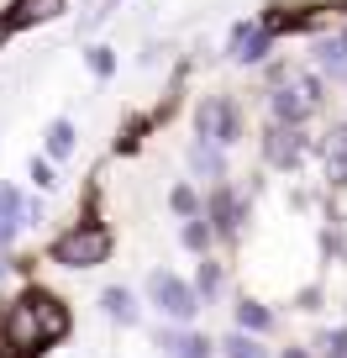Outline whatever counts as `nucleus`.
Masks as SVG:
<instances>
[{
    "label": "nucleus",
    "instance_id": "nucleus-16",
    "mask_svg": "<svg viewBox=\"0 0 347 358\" xmlns=\"http://www.w3.org/2000/svg\"><path fill=\"white\" fill-rule=\"evenodd\" d=\"M237 322H242V332H269V311L258 301H242L237 306Z\"/></svg>",
    "mask_w": 347,
    "mask_h": 358
},
{
    "label": "nucleus",
    "instance_id": "nucleus-24",
    "mask_svg": "<svg viewBox=\"0 0 347 358\" xmlns=\"http://www.w3.org/2000/svg\"><path fill=\"white\" fill-rule=\"evenodd\" d=\"M6 32H16V27H11V22H6V16H0V43H6Z\"/></svg>",
    "mask_w": 347,
    "mask_h": 358
},
{
    "label": "nucleus",
    "instance_id": "nucleus-22",
    "mask_svg": "<svg viewBox=\"0 0 347 358\" xmlns=\"http://www.w3.org/2000/svg\"><path fill=\"white\" fill-rule=\"evenodd\" d=\"M111 64H116V58L105 53V48H95V53H90V69H95V74H111Z\"/></svg>",
    "mask_w": 347,
    "mask_h": 358
},
{
    "label": "nucleus",
    "instance_id": "nucleus-9",
    "mask_svg": "<svg viewBox=\"0 0 347 358\" xmlns=\"http://www.w3.org/2000/svg\"><path fill=\"white\" fill-rule=\"evenodd\" d=\"M64 11V0H16L11 11H6V22L22 32V27H37V22H53V16Z\"/></svg>",
    "mask_w": 347,
    "mask_h": 358
},
{
    "label": "nucleus",
    "instance_id": "nucleus-2",
    "mask_svg": "<svg viewBox=\"0 0 347 358\" xmlns=\"http://www.w3.org/2000/svg\"><path fill=\"white\" fill-rule=\"evenodd\" d=\"M269 111H274V122H290V127L316 116L321 111V74H274Z\"/></svg>",
    "mask_w": 347,
    "mask_h": 358
},
{
    "label": "nucleus",
    "instance_id": "nucleus-25",
    "mask_svg": "<svg viewBox=\"0 0 347 358\" xmlns=\"http://www.w3.org/2000/svg\"><path fill=\"white\" fill-rule=\"evenodd\" d=\"M284 358H305V353H295V348H290V353H284Z\"/></svg>",
    "mask_w": 347,
    "mask_h": 358
},
{
    "label": "nucleus",
    "instance_id": "nucleus-13",
    "mask_svg": "<svg viewBox=\"0 0 347 358\" xmlns=\"http://www.w3.org/2000/svg\"><path fill=\"white\" fill-rule=\"evenodd\" d=\"M211 216H216V227H221V232H232V227H237V216H242L237 195H232V190H216V195H211Z\"/></svg>",
    "mask_w": 347,
    "mask_h": 358
},
{
    "label": "nucleus",
    "instance_id": "nucleus-12",
    "mask_svg": "<svg viewBox=\"0 0 347 358\" xmlns=\"http://www.w3.org/2000/svg\"><path fill=\"white\" fill-rule=\"evenodd\" d=\"M16 227H22V201H16L11 185H0V248L16 237Z\"/></svg>",
    "mask_w": 347,
    "mask_h": 358
},
{
    "label": "nucleus",
    "instance_id": "nucleus-1",
    "mask_svg": "<svg viewBox=\"0 0 347 358\" xmlns=\"http://www.w3.org/2000/svg\"><path fill=\"white\" fill-rule=\"evenodd\" d=\"M64 332H68V311L43 290L22 295V301L11 306V316H6V343H11V353H22V358L53 348Z\"/></svg>",
    "mask_w": 347,
    "mask_h": 358
},
{
    "label": "nucleus",
    "instance_id": "nucleus-23",
    "mask_svg": "<svg viewBox=\"0 0 347 358\" xmlns=\"http://www.w3.org/2000/svg\"><path fill=\"white\" fill-rule=\"evenodd\" d=\"M332 358H347V327H342V332H332Z\"/></svg>",
    "mask_w": 347,
    "mask_h": 358
},
{
    "label": "nucleus",
    "instance_id": "nucleus-20",
    "mask_svg": "<svg viewBox=\"0 0 347 358\" xmlns=\"http://www.w3.org/2000/svg\"><path fill=\"white\" fill-rule=\"evenodd\" d=\"M195 206H200V201H195V190H184V185H179V190H174V211L195 216Z\"/></svg>",
    "mask_w": 347,
    "mask_h": 358
},
{
    "label": "nucleus",
    "instance_id": "nucleus-19",
    "mask_svg": "<svg viewBox=\"0 0 347 358\" xmlns=\"http://www.w3.org/2000/svg\"><path fill=\"white\" fill-rule=\"evenodd\" d=\"M216 285H221V268H216V264H200V290L216 295Z\"/></svg>",
    "mask_w": 347,
    "mask_h": 358
},
{
    "label": "nucleus",
    "instance_id": "nucleus-5",
    "mask_svg": "<svg viewBox=\"0 0 347 358\" xmlns=\"http://www.w3.org/2000/svg\"><path fill=\"white\" fill-rule=\"evenodd\" d=\"M147 295H153V306L168 316V322H190L200 306H195V290L184 280H174V274H153L147 280Z\"/></svg>",
    "mask_w": 347,
    "mask_h": 358
},
{
    "label": "nucleus",
    "instance_id": "nucleus-21",
    "mask_svg": "<svg viewBox=\"0 0 347 358\" xmlns=\"http://www.w3.org/2000/svg\"><path fill=\"white\" fill-rule=\"evenodd\" d=\"M32 179H37V190H53V185H58V179H53V169H47V164H37V158H32Z\"/></svg>",
    "mask_w": 347,
    "mask_h": 358
},
{
    "label": "nucleus",
    "instance_id": "nucleus-17",
    "mask_svg": "<svg viewBox=\"0 0 347 358\" xmlns=\"http://www.w3.org/2000/svg\"><path fill=\"white\" fill-rule=\"evenodd\" d=\"M226 358H269V353H263L247 332H232V337H226Z\"/></svg>",
    "mask_w": 347,
    "mask_h": 358
},
{
    "label": "nucleus",
    "instance_id": "nucleus-14",
    "mask_svg": "<svg viewBox=\"0 0 347 358\" xmlns=\"http://www.w3.org/2000/svg\"><path fill=\"white\" fill-rule=\"evenodd\" d=\"M74 122H64V116H58V122L53 127H47V153H53V158H68V153H74Z\"/></svg>",
    "mask_w": 347,
    "mask_h": 358
},
{
    "label": "nucleus",
    "instance_id": "nucleus-4",
    "mask_svg": "<svg viewBox=\"0 0 347 358\" xmlns=\"http://www.w3.org/2000/svg\"><path fill=\"white\" fill-rule=\"evenodd\" d=\"M195 132H200V143L232 148L237 137H242V111H237V101H226V95H205L200 111H195Z\"/></svg>",
    "mask_w": 347,
    "mask_h": 358
},
{
    "label": "nucleus",
    "instance_id": "nucleus-15",
    "mask_svg": "<svg viewBox=\"0 0 347 358\" xmlns=\"http://www.w3.org/2000/svg\"><path fill=\"white\" fill-rule=\"evenodd\" d=\"M101 301H105V316H116L121 327H132V322H137V301H132L126 290H105Z\"/></svg>",
    "mask_w": 347,
    "mask_h": 358
},
{
    "label": "nucleus",
    "instance_id": "nucleus-10",
    "mask_svg": "<svg viewBox=\"0 0 347 358\" xmlns=\"http://www.w3.org/2000/svg\"><path fill=\"white\" fill-rule=\"evenodd\" d=\"M316 69H321L326 79H337V85H347V37L316 43Z\"/></svg>",
    "mask_w": 347,
    "mask_h": 358
},
{
    "label": "nucleus",
    "instance_id": "nucleus-3",
    "mask_svg": "<svg viewBox=\"0 0 347 358\" xmlns=\"http://www.w3.org/2000/svg\"><path fill=\"white\" fill-rule=\"evenodd\" d=\"M53 258L64 268H95V264H105L111 258V232L105 227H74V232H64L53 243Z\"/></svg>",
    "mask_w": 347,
    "mask_h": 358
},
{
    "label": "nucleus",
    "instance_id": "nucleus-11",
    "mask_svg": "<svg viewBox=\"0 0 347 358\" xmlns=\"http://www.w3.org/2000/svg\"><path fill=\"white\" fill-rule=\"evenodd\" d=\"M158 348H168L174 358H211V343L195 337V332H163V337H158Z\"/></svg>",
    "mask_w": 347,
    "mask_h": 358
},
{
    "label": "nucleus",
    "instance_id": "nucleus-7",
    "mask_svg": "<svg viewBox=\"0 0 347 358\" xmlns=\"http://www.w3.org/2000/svg\"><path fill=\"white\" fill-rule=\"evenodd\" d=\"M269 48H274V27L269 22H242V27H232L226 53H232L237 64H258V58H269Z\"/></svg>",
    "mask_w": 347,
    "mask_h": 358
},
{
    "label": "nucleus",
    "instance_id": "nucleus-18",
    "mask_svg": "<svg viewBox=\"0 0 347 358\" xmlns=\"http://www.w3.org/2000/svg\"><path fill=\"white\" fill-rule=\"evenodd\" d=\"M184 243H190V248H205V243H211V227H205V222H190V227H184Z\"/></svg>",
    "mask_w": 347,
    "mask_h": 358
},
{
    "label": "nucleus",
    "instance_id": "nucleus-8",
    "mask_svg": "<svg viewBox=\"0 0 347 358\" xmlns=\"http://www.w3.org/2000/svg\"><path fill=\"white\" fill-rule=\"evenodd\" d=\"M321 164H326V179L332 185H347V122H337L321 143Z\"/></svg>",
    "mask_w": 347,
    "mask_h": 358
},
{
    "label": "nucleus",
    "instance_id": "nucleus-6",
    "mask_svg": "<svg viewBox=\"0 0 347 358\" xmlns=\"http://www.w3.org/2000/svg\"><path fill=\"white\" fill-rule=\"evenodd\" d=\"M263 158H269L274 169H295L305 158V132L290 122H274L269 132H263Z\"/></svg>",
    "mask_w": 347,
    "mask_h": 358
}]
</instances>
